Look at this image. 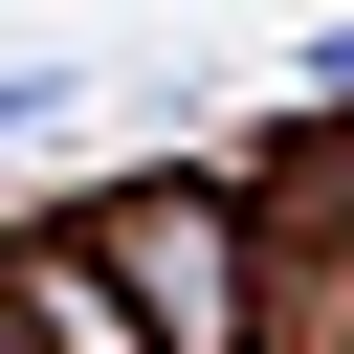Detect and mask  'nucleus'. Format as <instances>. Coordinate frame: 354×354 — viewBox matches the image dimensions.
I'll use <instances>...</instances> for the list:
<instances>
[{"label": "nucleus", "mask_w": 354, "mask_h": 354, "mask_svg": "<svg viewBox=\"0 0 354 354\" xmlns=\"http://www.w3.org/2000/svg\"><path fill=\"white\" fill-rule=\"evenodd\" d=\"M111 266L155 288V354H221V332H243V243H221L199 177H177V199H111Z\"/></svg>", "instance_id": "f257e3e1"}, {"label": "nucleus", "mask_w": 354, "mask_h": 354, "mask_svg": "<svg viewBox=\"0 0 354 354\" xmlns=\"http://www.w3.org/2000/svg\"><path fill=\"white\" fill-rule=\"evenodd\" d=\"M22 133H66V66H0V155H22Z\"/></svg>", "instance_id": "f03ea898"}, {"label": "nucleus", "mask_w": 354, "mask_h": 354, "mask_svg": "<svg viewBox=\"0 0 354 354\" xmlns=\"http://www.w3.org/2000/svg\"><path fill=\"white\" fill-rule=\"evenodd\" d=\"M288 88H332V111H354V22H310V44H288Z\"/></svg>", "instance_id": "7ed1b4c3"}]
</instances>
